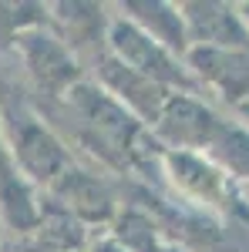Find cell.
<instances>
[{"label": "cell", "instance_id": "cell-1", "mask_svg": "<svg viewBox=\"0 0 249 252\" xmlns=\"http://www.w3.org/2000/svg\"><path fill=\"white\" fill-rule=\"evenodd\" d=\"M115 44L118 51H121V58H128L145 74V78H169V81H182V74L172 67V61L165 58V51H158L152 44V37H145V34H138L132 27H125V24H118L115 27Z\"/></svg>", "mask_w": 249, "mask_h": 252}, {"label": "cell", "instance_id": "cell-2", "mask_svg": "<svg viewBox=\"0 0 249 252\" xmlns=\"http://www.w3.org/2000/svg\"><path fill=\"white\" fill-rule=\"evenodd\" d=\"M20 158L40 178H47L64 161L61 148L54 145V138L47 135V131H40V128H24V135H20Z\"/></svg>", "mask_w": 249, "mask_h": 252}, {"label": "cell", "instance_id": "cell-3", "mask_svg": "<svg viewBox=\"0 0 249 252\" xmlns=\"http://www.w3.org/2000/svg\"><path fill=\"white\" fill-rule=\"evenodd\" d=\"M68 192H71L77 209H88V212H95V215H101L108 209V198L98 189V182L84 178V175H71V178H68Z\"/></svg>", "mask_w": 249, "mask_h": 252}, {"label": "cell", "instance_id": "cell-4", "mask_svg": "<svg viewBox=\"0 0 249 252\" xmlns=\"http://www.w3.org/2000/svg\"><path fill=\"white\" fill-rule=\"evenodd\" d=\"M98 252H118V249H111V246H101V249H98Z\"/></svg>", "mask_w": 249, "mask_h": 252}]
</instances>
